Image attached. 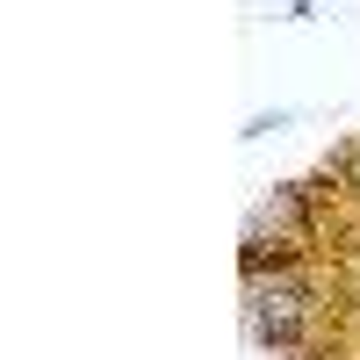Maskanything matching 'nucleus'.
Listing matches in <instances>:
<instances>
[{"mask_svg": "<svg viewBox=\"0 0 360 360\" xmlns=\"http://www.w3.org/2000/svg\"><path fill=\"white\" fill-rule=\"evenodd\" d=\"M324 332H332V281L324 266H274V274L245 281V339L274 360H324Z\"/></svg>", "mask_w": 360, "mask_h": 360, "instance_id": "f257e3e1", "label": "nucleus"}, {"mask_svg": "<svg viewBox=\"0 0 360 360\" xmlns=\"http://www.w3.org/2000/svg\"><path fill=\"white\" fill-rule=\"evenodd\" d=\"M324 166H332V173H339V188L360 202V137H353V144H339V152L324 159Z\"/></svg>", "mask_w": 360, "mask_h": 360, "instance_id": "f03ea898", "label": "nucleus"}]
</instances>
